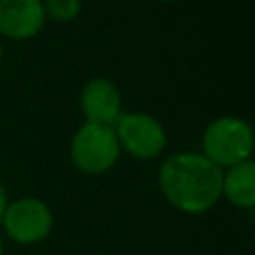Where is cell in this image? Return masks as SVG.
<instances>
[{
    "mask_svg": "<svg viewBox=\"0 0 255 255\" xmlns=\"http://www.w3.org/2000/svg\"><path fill=\"white\" fill-rule=\"evenodd\" d=\"M223 169L203 153L179 151L163 159L157 173L159 191L165 201L181 213L199 215L221 199Z\"/></svg>",
    "mask_w": 255,
    "mask_h": 255,
    "instance_id": "cell-1",
    "label": "cell"
},
{
    "mask_svg": "<svg viewBox=\"0 0 255 255\" xmlns=\"http://www.w3.org/2000/svg\"><path fill=\"white\" fill-rule=\"evenodd\" d=\"M253 151V129L237 116H219L207 124L201 135V153L225 169L239 161L251 159Z\"/></svg>",
    "mask_w": 255,
    "mask_h": 255,
    "instance_id": "cell-2",
    "label": "cell"
},
{
    "mask_svg": "<svg viewBox=\"0 0 255 255\" xmlns=\"http://www.w3.org/2000/svg\"><path fill=\"white\" fill-rule=\"evenodd\" d=\"M122 155V147L114 126L86 122L78 128L70 141V159L74 167L88 175L110 171Z\"/></svg>",
    "mask_w": 255,
    "mask_h": 255,
    "instance_id": "cell-3",
    "label": "cell"
},
{
    "mask_svg": "<svg viewBox=\"0 0 255 255\" xmlns=\"http://www.w3.org/2000/svg\"><path fill=\"white\" fill-rule=\"evenodd\" d=\"M0 225L14 243L34 245L52 233L54 213L48 203L38 197H20L8 201Z\"/></svg>",
    "mask_w": 255,
    "mask_h": 255,
    "instance_id": "cell-4",
    "label": "cell"
},
{
    "mask_svg": "<svg viewBox=\"0 0 255 255\" xmlns=\"http://www.w3.org/2000/svg\"><path fill=\"white\" fill-rule=\"evenodd\" d=\"M122 151H128L135 159H153L163 153L167 145V133L161 122L145 112H128L114 124Z\"/></svg>",
    "mask_w": 255,
    "mask_h": 255,
    "instance_id": "cell-5",
    "label": "cell"
},
{
    "mask_svg": "<svg viewBox=\"0 0 255 255\" xmlns=\"http://www.w3.org/2000/svg\"><path fill=\"white\" fill-rule=\"evenodd\" d=\"M46 24L42 0H0V36L8 40H30Z\"/></svg>",
    "mask_w": 255,
    "mask_h": 255,
    "instance_id": "cell-6",
    "label": "cell"
},
{
    "mask_svg": "<svg viewBox=\"0 0 255 255\" xmlns=\"http://www.w3.org/2000/svg\"><path fill=\"white\" fill-rule=\"evenodd\" d=\"M80 110L86 122L114 126L122 116V94L108 78H92L80 94Z\"/></svg>",
    "mask_w": 255,
    "mask_h": 255,
    "instance_id": "cell-7",
    "label": "cell"
},
{
    "mask_svg": "<svg viewBox=\"0 0 255 255\" xmlns=\"http://www.w3.org/2000/svg\"><path fill=\"white\" fill-rule=\"evenodd\" d=\"M221 197L241 209L255 205V161L245 159L223 169L221 175Z\"/></svg>",
    "mask_w": 255,
    "mask_h": 255,
    "instance_id": "cell-8",
    "label": "cell"
},
{
    "mask_svg": "<svg viewBox=\"0 0 255 255\" xmlns=\"http://www.w3.org/2000/svg\"><path fill=\"white\" fill-rule=\"evenodd\" d=\"M46 20L56 24H68L78 18L82 10V0H42Z\"/></svg>",
    "mask_w": 255,
    "mask_h": 255,
    "instance_id": "cell-9",
    "label": "cell"
},
{
    "mask_svg": "<svg viewBox=\"0 0 255 255\" xmlns=\"http://www.w3.org/2000/svg\"><path fill=\"white\" fill-rule=\"evenodd\" d=\"M6 205H8V193H6V189H4V185L0 181V221H2V215H4Z\"/></svg>",
    "mask_w": 255,
    "mask_h": 255,
    "instance_id": "cell-10",
    "label": "cell"
},
{
    "mask_svg": "<svg viewBox=\"0 0 255 255\" xmlns=\"http://www.w3.org/2000/svg\"><path fill=\"white\" fill-rule=\"evenodd\" d=\"M0 255H4V241H2V237H0Z\"/></svg>",
    "mask_w": 255,
    "mask_h": 255,
    "instance_id": "cell-11",
    "label": "cell"
},
{
    "mask_svg": "<svg viewBox=\"0 0 255 255\" xmlns=\"http://www.w3.org/2000/svg\"><path fill=\"white\" fill-rule=\"evenodd\" d=\"M159 2H179V0H159Z\"/></svg>",
    "mask_w": 255,
    "mask_h": 255,
    "instance_id": "cell-12",
    "label": "cell"
},
{
    "mask_svg": "<svg viewBox=\"0 0 255 255\" xmlns=\"http://www.w3.org/2000/svg\"><path fill=\"white\" fill-rule=\"evenodd\" d=\"M0 64H2V44H0Z\"/></svg>",
    "mask_w": 255,
    "mask_h": 255,
    "instance_id": "cell-13",
    "label": "cell"
}]
</instances>
